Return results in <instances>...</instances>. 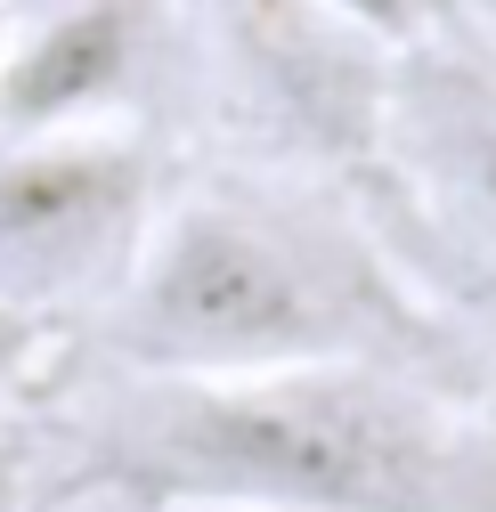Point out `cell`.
Masks as SVG:
<instances>
[{
    "label": "cell",
    "mask_w": 496,
    "mask_h": 512,
    "mask_svg": "<svg viewBox=\"0 0 496 512\" xmlns=\"http://www.w3.org/2000/svg\"><path fill=\"white\" fill-rule=\"evenodd\" d=\"M318 9L334 25H350L358 41H375V49H423L431 33H440L448 0H318Z\"/></svg>",
    "instance_id": "52a82bcc"
},
{
    "label": "cell",
    "mask_w": 496,
    "mask_h": 512,
    "mask_svg": "<svg viewBox=\"0 0 496 512\" xmlns=\"http://www.w3.org/2000/svg\"><path fill=\"white\" fill-rule=\"evenodd\" d=\"M179 17H196L212 41V66L228 98L261 122L269 139L309 147L318 163L366 179L383 163V49L334 25L318 0H171Z\"/></svg>",
    "instance_id": "277c9868"
},
{
    "label": "cell",
    "mask_w": 496,
    "mask_h": 512,
    "mask_svg": "<svg viewBox=\"0 0 496 512\" xmlns=\"http://www.w3.org/2000/svg\"><path fill=\"white\" fill-rule=\"evenodd\" d=\"M163 212V163L139 131L0 147V309L74 334L98 317Z\"/></svg>",
    "instance_id": "3957f363"
},
{
    "label": "cell",
    "mask_w": 496,
    "mask_h": 512,
    "mask_svg": "<svg viewBox=\"0 0 496 512\" xmlns=\"http://www.w3.org/2000/svg\"><path fill=\"white\" fill-rule=\"evenodd\" d=\"M383 179L391 196L456 252L496 261V49H407L383 98Z\"/></svg>",
    "instance_id": "8992f818"
},
{
    "label": "cell",
    "mask_w": 496,
    "mask_h": 512,
    "mask_svg": "<svg viewBox=\"0 0 496 512\" xmlns=\"http://www.w3.org/2000/svg\"><path fill=\"white\" fill-rule=\"evenodd\" d=\"M9 25H17V17H9V9H0V41H9Z\"/></svg>",
    "instance_id": "8fae6325"
},
{
    "label": "cell",
    "mask_w": 496,
    "mask_h": 512,
    "mask_svg": "<svg viewBox=\"0 0 496 512\" xmlns=\"http://www.w3.org/2000/svg\"><path fill=\"white\" fill-rule=\"evenodd\" d=\"M456 512H496V447L472 439V456L456 472Z\"/></svg>",
    "instance_id": "30bf717a"
},
{
    "label": "cell",
    "mask_w": 496,
    "mask_h": 512,
    "mask_svg": "<svg viewBox=\"0 0 496 512\" xmlns=\"http://www.w3.org/2000/svg\"><path fill=\"white\" fill-rule=\"evenodd\" d=\"M179 9L171 0H49L33 25L0 41V147L66 139V131H131L155 98Z\"/></svg>",
    "instance_id": "5b68a950"
},
{
    "label": "cell",
    "mask_w": 496,
    "mask_h": 512,
    "mask_svg": "<svg viewBox=\"0 0 496 512\" xmlns=\"http://www.w3.org/2000/svg\"><path fill=\"white\" fill-rule=\"evenodd\" d=\"M0 512H33V447L17 423H0Z\"/></svg>",
    "instance_id": "9c48e42d"
},
{
    "label": "cell",
    "mask_w": 496,
    "mask_h": 512,
    "mask_svg": "<svg viewBox=\"0 0 496 512\" xmlns=\"http://www.w3.org/2000/svg\"><path fill=\"white\" fill-rule=\"evenodd\" d=\"M66 342V334H49V326H33V317H17V309H0V423H9V407L33 391V374L49 366V350Z\"/></svg>",
    "instance_id": "ba28073f"
},
{
    "label": "cell",
    "mask_w": 496,
    "mask_h": 512,
    "mask_svg": "<svg viewBox=\"0 0 496 512\" xmlns=\"http://www.w3.org/2000/svg\"><path fill=\"white\" fill-rule=\"evenodd\" d=\"M122 374H293L391 366L456 382L464 350L366 220L269 187H196L155 212L122 293L90 317Z\"/></svg>",
    "instance_id": "7a4b0ae2"
},
{
    "label": "cell",
    "mask_w": 496,
    "mask_h": 512,
    "mask_svg": "<svg viewBox=\"0 0 496 512\" xmlns=\"http://www.w3.org/2000/svg\"><path fill=\"white\" fill-rule=\"evenodd\" d=\"M472 431L415 374H122L33 496L114 512H456Z\"/></svg>",
    "instance_id": "6da1fadb"
}]
</instances>
